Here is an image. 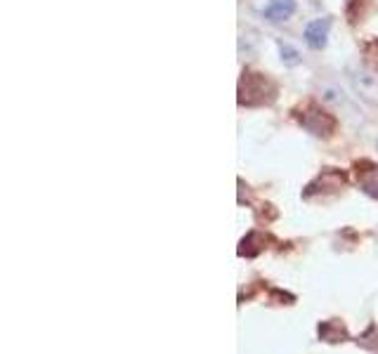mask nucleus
Wrapping results in <instances>:
<instances>
[{
    "label": "nucleus",
    "instance_id": "obj_1",
    "mask_svg": "<svg viewBox=\"0 0 378 354\" xmlns=\"http://www.w3.org/2000/svg\"><path fill=\"white\" fill-rule=\"evenodd\" d=\"M275 95H277L275 83L260 74H251V71H248V74H243L241 83H239V102L248 104V107L272 102Z\"/></svg>",
    "mask_w": 378,
    "mask_h": 354
},
{
    "label": "nucleus",
    "instance_id": "obj_6",
    "mask_svg": "<svg viewBox=\"0 0 378 354\" xmlns=\"http://www.w3.org/2000/svg\"><path fill=\"white\" fill-rule=\"evenodd\" d=\"M319 335L329 342H341V338H346V329L336 322H326L319 326Z\"/></svg>",
    "mask_w": 378,
    "mask_h": 354
},
{
    "label": "nucleus",
    "instance_id": "obj_5",
    "mask_svg": "<svg viewBox=\"0 0 378 354\" xmlns=\"http://www.w3.org/2000/svg\"><path fill=\"white\" fill-rule=\"evenodd\" d=\"M357 177H359V185L362 189L369 194V196L378 198V165H371V170H357Z\"/></svg>",
    "mask_w": 378,
    "mask_h": 354
},
{
    "label": "nucleus",
    "instance_id": "obj_4",
    "mask_svg": "<svg viewBox=\"0 0 378 354\" xmlns=\"http://www.w3.org/2000/svg\"><path fill=\"white\" fill-rule=\"evenodd\" d=\"M293 12H296L293 0H270V5L265 8V17L270 21H286Z\"/></svg>",
    "mask_w": 378,
    "mask_h": 354
},
{
    "label": "nucleus",
    "instance_id": "obj_3",
    "mask_svg": "<svg viewBox=\"0 0 378 354\" xmlns=\"http://www.w3.org/2000/svg\"><path fill=\"white\" fill-rule=\"evenodd\" d=\"M329 29H331V19H315L312 24L305 29V41H308V45L315 48V50L324 48Z\"/></svg>",
    "mask_w": 378,
    "mask_h": 354
},
{
    "label": "nucleus",
    "instance_id": "obj_2",
    "mask_svg": "<svg viewBox=\"0 0 378 354\" xmlns=\"http://www.w3.org/2000/svg\"><path fill=\"white\" fill-rule=\"evenodd\" d=\"M300 123H303V128H308L312 135H329V132L336 128V121L331 118L326 112H321V109H308L303 116H300Z\"/></svg>",
    "mask_w": 378,
    "mask_h": 354
}]
</instances>
